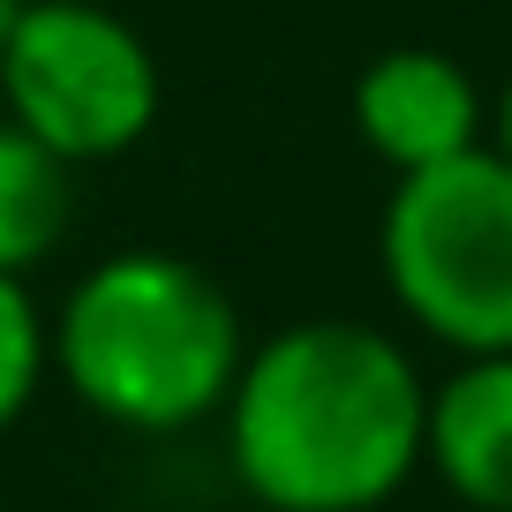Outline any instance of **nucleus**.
<instances>
[{"label":"nucleus","instance_id":"9d476101","mask_svg":"<svg viewBox=\"0 0 512 512\" xmlns=\"http://www.w3.org/2000/svg\"><path fill=\"white\" fill-rule=\"evenodd\" d=\"M8 16H16V0H0V31H8Z\"/></svg>","mask_w":512,"mask_h":512},{"label":"nucleus","instance_id":"f03ea898","mask_svg":"<svg viewBox=\"0 0 512 512\" xmlns=\"http://www.w3.org/2000/svg\"><path fill=\"white\" fill-rule=\"evenodd\" d=\"M241 309L204 264L174 249H113L68 287L46 324V369L106 430L181 437L226 407Z\"/></svg>","mask_w":512,"mask_h":512},{"label":"nucleus","instance_id":"7ed1b4c3","mask_svg":"<svg viewBox=\"0 0 512 512\" xmlns=\"http://www.w3.org/2000/svg\"><path fill=\"white\" fill-rule=\"evenodd\" d=\"M377 264L437 347L512 354V166L475 144L445 166L392 174Z\"/></svg>","mask_w":512,"mask_h":512},{"label":"nucleus","instance_id":"0eeeda50","mask_svg":"<svg viewBox=\"0 0 512 512\" xmlns=\"http://www.w3.org/2000/svg\"><path fill=\"white\" fill-rule=\"evenodd\" d=\"M76 166L53 159L38 136H23L8 113H0V272L31 279L68 234V211H76V189H68Z\"/></svg>","mask_w":512,"mask_h":512},{"label":"nucleus","instance_id":"f257e3e1","mask_svg":"<svg viewBox=\"0 0 512 512\" xmlns=\"http://www.w3.org/2000/svg\"><path fill=\"white\" fill-rule=\"evenodd\" d=\"M415 354L377 324L302 317L256 339L226 384V460L264 512H377L422 475Z\"/></svg>","mask_w":512,"mask_h":512},{"label":"nucleus","instance_id":"39448f33","mask_svg":"<svg viewBox=\"0 0 512 512\" xmlns=\"http://www.w3.org/2000/svg\"><path fill=\"white\" fill-rule=\"evenodd\" d=\"M354 136L392 174H422L490 144V98L445 46H384L354 76Z\"/></svg>","mask_w":512,"mask_h":512},{"label":"nucleus","instance_id":"20e7f679","mask_svg":"<svg viewBox=\"0 0 512 512\" xmlns=\"http://www.w3.org/2000/svg\"><path fill=\"white\" fill-rule=\"evenodd\" d=\"M159 53L113 0H16L0 31V113L68 166H106L159 128Z\"/></svg>","mask_w":512,"mask_h":512},{"label":"nucleus","instance_id":"1a4fd4ad","mask_svg":"<svg viewBox=\"0 0 512 512\" xmlns=\"http://www.w3.org/2000/svg\"><path fill=\"white\" fill-rule=\"evenodd\" d=\"M490 151L512 166V76H505V91H497V106H490Z\"/></svg>","mask_w":512,"mask_h":512},{"label":"nucleus","instance_id":"423d86ee","mask_svg":"<svg viewBox=\"0 0 512 512\" xmlns=\"http://www.w3.org/2000/svg\"><path fill=\"white\" fill-rule=\"evenodd\" d=\"M422 467L467 512H512V354H460L422 407Z\"/></svg>","mask_w":512,"mask_h":512},{"label":"nucleus","instance_id":"6e6552de","mask_svg":"<svg viewBox=\"0 0 512 512\" xmlns=\"http://www.w3.org/2000/svg\"><path fill=\"white\" fill-rule=\"evenodd\" d=\"M46 317L16 272H0V437L31 415L38 384H46Z\"/></svg>","mask_w":512,"mask_h":512}]
</instances>
